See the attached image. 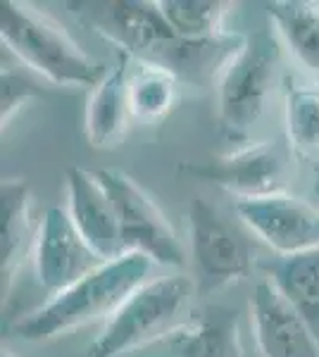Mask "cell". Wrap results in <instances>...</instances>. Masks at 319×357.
I'll list each match as a JSON object with an SVG mask.
<instances>
[{"instance_id":"obj_1","label":"cell","mask_w":319,"mask_h":357,"mask_svg":"<svg viewBox=\"0 0 319 357\" xmlns=\"http://www.w3.org/2000/svg\"><path fill=\"white\" fill-rule=\"evenodd\" d=\"M67 8L79 17V22L117 45L119 53H126L141 65L167 69L174 77L198 69L205 62L207 50L217 43H195L181 38L167 24L158 3L89 0V3H69Z\"/></svg>"},{"instance_id":"obj_2","label":"cell","mask_w":319,"mask_h":357,"mask_svg":"<svg viewBox=\"0 0 319 357\" xmlns=\"http://www.w3.org/2000/svg\"><path fill=\"white\" fill-rule=\"evenodd\" d=\"M153 264L143 252H124L117 260L98 264L94 272L17 321L15 333L24 341H48L91 321H107L138 286L146 284Z\"/></svg>"},{"instance_id":"obj_3","label":"cell","mask_w":319,"mask_h":357,"mask_svg":"<svg viewBox=\"0 0 319 357\" xmlns=\"http://www.w3.org/2000/svg\"><path fill=\"white\" fill-rule=\"evenodd\" d=\"M0 38L22 65L57 86H96L105 74L55 20L27 3H0Z\"/></svg>"},{"instance_id":"obj_4","label":"cell","mask_w":319,"mask_h":357,"mask_svg":"<svg viewBox=\"0 0 319 357\" xmlns=\"http://www.w3.org/2000/svg\"><path fill=\"white\" fill-rule=\"evenodd\" d=\"M193 293L198 289L188 276L148 279L105 321L86 357H121L177 331L179 317L186 312Z\"/></svg>"},{"instance_id":"obj_5","label":"cell","mask_w":319,"mask_h":357,"mask_svg":"<svg viewBox=\"0 0 319 357\" xmlns=\"http://www.w3.org/2000/svg\"><path fill=\"white\" fill-rule=\"evenodd\" d=\"M279 65V43L258 31L224 62L217 82V117L226 136L246 138L262 117Z\"/></svg>"},{"instance_id":"obj_6","label":"cell","mask_w":319,"mask_h":357,"mask_svg":"<svg viewBox=\"0 0 319 357\" xmlns=\"http://www.w3.org/2000/svg\"><path fill=\"white\" fill-rule=\"evenodd\" d=\"M98 181L105 186L117 210L121 243L126 252H143L162 267H184L186 252L177 231L150 195L119 169H96Z\"/></svg>"},{"instance_id":"obj_7","label":"cell","mask_w":319,"mask_h":357,"mask_svg":"<svg viewBox=\"0 0 319 357\" xmlns=\"http://www.w3.org/2000/svg\"><path fill=\"white\" fill-rule=\"evenodd\" d=\"M195 289L200 296L243 279L253 267L251 243L214 205L195 195L186 212Z\"/></svg>"},{"instance_id":"obj_8","label":"cell","mask_w":319,"mask_h":357,"mask_svg":"<svg viewBox=\"0 0 319 357\" xmlns=\"http://www.w3.org/2000/svg\"><path fill=\"white\" fill-rule=\"evenodd\" d=\"M181 174L191 178H202L236 200L267 198V195L286 193L291 181V153L283 143H258L241 151H234L207 162H181Z\"/></svg>"},{"instance_id":"obj_9","label":"cell","mask_w":319,"mask_h":357,"mask_svg":"<svg viewBox=\"0 0 319 357\" xmlns=\"http://www.w3.org/2000/svg\"><path fill=\"white\" fill-rule=\"evenodd\" d=\"M98 264L103 260L81 238L67 207H48L34 234V272L40 289L55 296Z\"/></svg>"},{"instance_id":"obj_10","label":"cell","mask_w":319,"mask_h":357,"mask_svg":"<svg viewBox=\"0 0 319 357\" xmlns=\"http://www.w3.org/2000/svg\"><path fill=\"white\" fill-rule=\"evenodd\" d=\"M236 215L276 255L319 248V210L288 193L236 200Z\"/></svg>"},{"instance_id":"obj_11","label":"cell","mask_w":319,"mask_h":357,"mask_svg":"<svg viewBox=\"0 0 319 357\" xmlns=\"http://www.w3.org/2000/svg\"><path fill=\"white\" fill-rule=\"evenodd\" d=\"M65 181L67 212L86 245L103 262L117 260L124 255L126 250L121 243L117 210H114L105 186L98 181L96 172L84 169V167H69Z\"/></svg>"},{"instance_id":"obj_12","label":"cell","mask_w":319,"mask_h":357,"mask_svg":"<svg viewBox=\"0 0 319 357\" xmlns=\"http://www.w3.org/2000/svg\"><path fill=\"white\" fill-rule=\"evenodd\" d=\"M248 307L253 336L262 357H319V343L310 326L283 301L269 279L255 286Z\"/></svg>"},{"instance_id":"obj_13","label":"cell","mask_w":319,"mask_h":357,"mask_svg":"<svg viewBox=\"0 0 319 357\" xmlns=\"http://www.w3.org/2000/svg\"><path fill=\"white\" fill-rule=\"evenodd\" d=\"M129 65L131 57L126 53L117 55V62L103 74L94 86L86 105L84 129L89 143L96 151L114 148L126 134L131 110H129Z\"/></svg>"},{"instance_id":"obj_14","label":"cell","mask_w":319,"mask_h":357,"mask_svg":"<svg viewBox=\"0 0 319 357\" xmlns=\"http://www.w3.org/2000/svg\"><path fill=\"white\" fill-rule=\"evenodd\" d=\"M174 357H243L239 314L222 305L200 310L172 336Z\"/></svg>"},{"instance_id":"obj_15","label":"cell","mask_w":319,"mask_h":357,"mask_svg":"<svg viewBox=\"0 0 319 357\" xmlns=\"http://www.w3.org/2000/svg\"><path fill=\"white\" fill-rule=\"evenodd\" d=\"M262 269L319 343V248L298 255H276Z\"/></svg>"},{"instance_id":"obj_16","label":"cell","mask_w":319,"mask_h":357,"mask_svg":"<svg viewBox=\"0 0 319 357\" xmlns=\"http://www.w3.org/2000/svg\"><path fill=\"white\" fill-rule=\"evenodd\" d=\"M31 186L27 178H5L0 186V269H3V296L8 298L15 274L31 238Z\"/></svg>"},{"instance_id":"obj_17","label":"cell","mask_w":319,"mask_h":357,"mask_svg":"<svg viewBox=\"0 0 319 357\" xmlns=\"http://www.w3.org/2000/svg\"><path fill=\"white\" fill-rule=\"evenodd\" d=\"M269 20L300 65L319 74V5L295 0L272 3Z\"/></svg>"},{"instance_id":"obj_18","label":"cell","mask_w":319,"mask_h":357,"mask_svg":"<svg viewBox=\"0 0 319 357\" xmlns=\"http://www.w3.org/2000/svg\"><path fill=\"white\" fill-rule=\"evenodd\" d=\"M162 17L174 31L186 41L210 43L217 41L224 17L229 15V3L219 0H160Z\"/></svg>"},{"instance_id":"obj_19","label":"cell","mask_w":319,"mask_h":357,"mask_svg":"<svg viewBox=\"0 0 319 357\" xmlns=\"http://www.w3.org/2000/svg\"><path fill=\"white\" fill-rule=\"evenodd\" d=\"M177 82L172 72L153 65H141L129 79V110L133 119L158 122L177 100Z\"/></svg>"},{"instance_id":"obj_20","label":"cell","mask_w":319,"mask_h":357,"mask_svg":"<svg viewBox=\"0 0 319 357\" xmlns=\"http://www.w3.org/2000/svg\"><path fill=\"white\" fill-rule=\"evenodd\" d=\"M286 136L300 155L319 153V91L291 89L286 93Z\"/></svg>"},{"instance_id":"obj_21","label":"cell","mask_w":319,"mask_h":357,"mask_svg":"<svg viewBox=\"0 0 319 357\" xmlns=\"http://www.w3.org/2000/svg\"><path fill=\"white\" fill-rule=\"evenodd\" d=\"M0 86H3V96H0V102H3V126H8L10 119L15 117V112L20 110L24 102H29L31 98H36V84L29 82L24 74L13 72L10 67L3 65V77H0Z\"/></svg>"},{"instance_id":"obj_22","label":"cell","mask_w":319,"mask_h":357,"mask_svg":"<svg viewBox=\"0 0 319 357\" xmlns=\"http://www.w3.org/2000/svg\"><path fill=\"white\" fill-rule=\"evenodd\" d=\"M315 198L319 200V169H317V176H315Z\"/></svg>"},{"instance_id":"obj_23","label":"cell","mask_w":319,"mask_h":357,"mask_svg":"<svg viewBox=\"0 0 319 357\" xmlns=\"http://www.w3.org/2000/svg\"><path fill=\"white\" fill-rule=\"evenodd\" d=\"M3 357H17V355L13 353V350H8V348H5V350H3Z\"/></svg>"}]
</instances>
